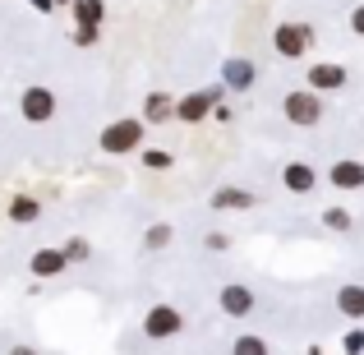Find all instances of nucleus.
Here are the masks:
<instances>
[{
	"mask_svg": "<svg viewBox=\"0 0 364 355\" xmlns=\"http://www.w3.org/2000/svg\"><path fill=\"white\" fill-rule=\"evenodd\" d=\"M208 120H217V124H231V120H235V111L226 107V97H222V102L213 107V116H208Z\"/></svg>",
	"mask_w": 364,
	"mask_h": 355,
	"instance_id": "27",
	"label": "nucleus"
},
{
	"mask_svg": "<svg viewBox=\"0 0 364 355\" xmlns=\"http://www.w3.org/2000/svg\"><path fill=\"white\" fill-rule=\"evenodd\" d=\"M350 83V70L346 65H337V60H314L309 70H304V88H314V92H337V88H346Z\"/></svg>",
	"mask_w": 364,
	"mask_h": 355,
	"instance_id": "8",
	"label": "nucleus"
},
{
	"mask_svg": "<svg viewBox=\"0 0 364 355\" xmlns=\"http://www.w3.org/2000/svg\"><path fill=\"white\" fill-rule=\"evenodd\" d=\"M314 46V28L300 23V18H286V23H277L272 33V51L282 55V60H304Z\"/></svg>",
	"mask_w": 364,
	"mask_h": 355,
	"instance_id": "3",
	"label": "nucleus"
},
{
	"mask_svg": "<svg viewBox=\"0 0 364 355\" xmlns=\"http://www.w3.org/2000/svg\"><path fill=\"white\" fill-rule=\"evenodd\" d=\"M65 267H70V263H65L60 249H37V254L28 258V272H33L37 282H51V277H60Z\"/></svg>",
	"mask_w": 364,
	"mask_h": 355,
	"instance_id": "14",
	"label": "nucleus"
},
{
	"mask_svg": "<svg viewBox=\"0 0 364 355\" xmlns=\"http://www.w3.org/2000/svg\"><path fill=\"white\" fill-rule=\"evenodd\" d=\"M37 14H55V9H70V0H28Z\"/></svg>",
	"mask_w": 364,
	"mask_h": 355,
	"instance_id": "26",
	"label": "nucleus"
},
{
	"mask_svg": "<svg viewBox=\"0 0 364 355\" xmlns=\"http://www.w3.org/2000/svg\"><path fill=\"white\" fill-rule=\"evenodd\" d=\"M217 83H222L226 92H249L258 83V65L249 60V55H226L222 60V74H217Z\"/></svg>",
	"mask_w": 364,
	"mask_h": 355,
	"instance_id": "9",
	"label": "nucleus"
},
{
	"mask_svg": "<svg viewBox=\"0 0 364 355\" xmlns=\"http://www.w3.org/2000/svg\"><path fill=\"white\" fill-rule=\"evenodd\" d=\"M328 185L341 189V194H360L364 189V161L360 157H337L328 166Z\"/></svg>",
	"mask_w": 364,
	"mask_h": 355,
	"instance_id": "11",
	"label": "nucleus"
},
{
	"mask_svg": "<svg viewBox=\"0 0 364 355\" xmlns=\"http://www.w3.org/2000/svg\"><path fill=\"white\" fill-rule=\"evenodd\" d=\"M282 189L286 194H314V189H318V171L309 166V161H286L282 166Z\"/></svg>",
	"mask_w": 364,
	"mask_h": 355,
	"instance_id": "12",
	"label": "nucleus"
},
{
	"mask_svg": "<svg viewBox=\"0 0 364 355\" xmlns=\"http://www.w3.org/2000/svg\"><path fill=\"white\" fill-rule=\"evenodd\" d=\"M217 309H222L226 319L245 323L249 314L258 309V295H254V286H245V282H226L222 291H217Z\"/></svg>",
	"mask_w": 364,
	"mask_h": 355,
	"instance_id": "7",
	"label": "nucleus"
},
{
	"mask_svg": "<svg viewBox=\"0 0 364 355\" xmlns=\"http://www.w3.org/2000/svg\"><path fill=\"white\" fill-rule=\"evenodd\" d=\"M203 249H208V254H226V249H231V235H226V231H208Z\"/></svg>",
	"mask_w": 364,
	"mask_h": 355,
	"instance_id": "24",
	"label": "nucleus"
},
{
	"mask_svg": "<svg viewBox=\"0 0 364 355\" xmlns=\"http://www.w3.org/2000/svg\"><path fill=\"white\" fill-rule=\"evenodd\" d=\"M350 33H355V37H364V5H355V9H350Z\"/></svg>",
	"mask_w": 364,
	"mask_h": 355,
	"instance_id": "28",
	"label": "nucleus"
},
{
	"mask_svg": "<svg viewBox=\"0 0 364 355\" xmlns=\"http://www.w3.org/2000/svg\"><path fill=\"white\" fill-rule=\"evenodd\" d=\"M9 355H37L33 346H9Z\"/></svg>",
	"mask_w": 364,
	"mask_h": 355,
	"instance_id": "29",
	"label": "nucleus"
},
{
	"mask_svg": "<svg viewBox=\"0 0 364 355\" xmlns=\"http://www.w3.org/2000/svg\"><path fill=\"white\" fill-rule=\"evenodd\" d=\"M226 97V88L222 83H213V88H194V92H185V97H176V120L180 124H203L208 116H213V107Z\"/></svg>",
	"mask_w": 364,
	"mask_h": 355,
	"instance_id": "4",
	"label": "nucleus"
},
{
	"mask_svg": "<svg viewBox=\"0 0 364 355\" xmlns=\"http://www.w3.org/2000/svg\"><path fill=\"white\" fill-rule=\"evenodd\" d=\"M37 217H42V198L37 194H14L9 198V222L14 226H33Z\"/></svg>",
	"mask_w": 364,
	"mask_h": 355,
	"instance_id": "16",
	"label": "nucleus"
},
{
	"mask_svg": "<svg viewBox=\"0 0 364 355\" xmlns=\"http://www.w3.org/2000/svg\"><path fill=\"white\" fill-rule=\"evenodd\" d=\"M176 120V97L171 92H148V102H143V124H166Z\"/></svg>",
	"mask_w": 364,
	"mask_h": 355,
	"instance_id": "15",
	"label": "nucleus"
},
{
	"mask_svg": "<svg viewBox=\"0 0 364 355\" xmlns=\"http://www.w3.org/2000/svg\"><path fill=\"white\" fill-rule=\"evenodd\" d=\"M139 161L148 171H171V166H176V152H171V148H139Z\"/></svg>",
	"mask_w": 364,
	"mask_h": 355,
	"instance_id": "21",
	"label": "nucleus"
},
{
	"mask_svg": "<svg viewBox=\"0 0 364 355\" xmlns=\"http://www.w3.org/2000/svg\"><path fill=\"white\" fill-rule=\"evenodd\" d=\"M171 240H176V226H171V222H152L148 231H143V249H152V254H157V249H166Z\"/></svg>",
	"mask_w": 364,
	"mask_h": 355,
	"instance_id": "18",
	"label": "nucleus"
},
{
	"mask_svg": "<svg viewBox=\"0 0 364 355\" xmlns=\"http://www.w3.org/2000/svg\"><path fill=\"white\" fill-rule=\"evenodd\" d=\"M74 42H79V46H97L102 42V28H74Z\"/></svg>",
	"mask_w": 364,
	"mask_h": 355,
	"instance_id": "25",
	"label": "nucleus"
},
{
	"mask_svg": "<svg viewBox=\"0 0 364 355\" xmlns=\"http://www.w3.org/2000/svg\"><path fill=\"white\" fill-rule=\"evenodd\" d=\"M341 355H364V323H350L341 337Z\"/></svg>",
	"mask_w": 364,
	"mask_h": 355,
	"instance_id": "22",
	"label": "nucleus"
},
{
	"mask_svg": "<svg viewBox=\"0 0 364 355\" xmlns=\"http://www.w3.org/2000/svg\"><path fill=\"white\" fill-rule=\"evenodd\" d=\"M332 304H337V314H341V319H350V323H364V286H360V282H346V286H337Z\"/></svg>",
	"mask_w": 364,
	"mask_h": 355,
	"instance_id": "13",
	"label": "nucleus"
},
{
	"mask_svg": "<svg viewBox=\"0 0 364 355\" xmlns=\"http://www.w3.org/2000/svg\"><path fill=\"white\" fill-rule=\"evenodd\" d=\"M208 208L213 213H249V208H258V194L245 185H222V189L208 194Z\"/></svg>",
	"mask_w": 364,
	"mask_h": 355,
	"instance_id": "10",
	"label": "nucleus"
},
{
	"mask_svg": "<svg viewBox=\"0 0 364 355\" xmlns=\"http://www.w3.org/2000/svg\"><path fill=\"white\" fill-rule=\"evenodd\" d=\"M70 14L79 28H102L107 23V5L102 0H70Z\"/></svg>",
	"mask_w": 364,
	"mask_h": 355,
	"instance_id": "17",
	"label": "nucleus"
},
{
	"mask_svg": "<svg viewBox=\"0 0 364 355\" xmlns=\"http://www.w3.org/2000/svg\"><path fill=\"white\" fill-rule=\"evenodd\" d=\"M180 332H185V314H180L176 304H152V309L143 314V337L148 341H176Z\"/></svg>",
	"mask_w": 364,
	"mask_h": 355,
	"instance_id": "5",
	"label": "nucleus"
},
{
	"mask_svg": "<svg viewBox=\"0 0 364 355\" xmlns=\"http://www.w3.org/2000/svg\"><path fill=\"white\" fill-rule=\"evenodd\" d=\"M55 92L46 88V83H28L23 88V97H18V116H23L28 124H51L55 120Z\"/></svg>",
	"mask_w": 364,
	"mask_h": 355,
	"instance_id": "6",
	"label": "nucleus"
},
{
	"mask_svg": "<svg viewBox=\"0 0 364 355\" xmlns=\"http://www.w3.org/2000/svg\"><path fill=\"white\" fill-rule=\"evenodd\" d=\"M60 254H65V263H70V267H74V263H83V258H88V254H92V245H88V240H83V235H74V240H70V245H65V249H60Z\"/></svg>",
	"mask_w": 364,
	"mask_h": 355,
	"instance_id": "23",
	"label": "nucleus"
},
{
	"mask_svg": "<svg viewBox=\"0 0 364 355\" xmlns=\"http://www.w3.org/2000/svg\"><path fill=\"white\" fill-rule=\"evenodd\" d=\"M323 92H314V88H291L282 97V116L295 124V129H314V124L323 120Z\"/></svg>",
	"mask_w": 364,
	"mask_h": 355,
	"instance_id": "2",
	"label": "nucleus"
},
{
	"mask_svg": "<svg viewBox=\"0 0 364 355\" xmlns=\"http://www.w3.org/2000/svg\"><path fill=\"white\" fill-rule=\"evenodd\" d=\"M323 231L346 235V231H355V217H350L346 208H323Z\"/></svg>",
	"mask_w": 364,
	"mask_h": 355,
	"instance_id": "20",
	"label": "nucleus"
},
{
	"mask_svg": "<svg viewBox=\"0 0 364 355\" xmlns=\"http://www.w3.org/2000/svg\"><path fill=\"white\" fill-rule=\"evenodd\" d=\"M231 355H272V346H267V337H258V332H240V337L231 341Z\"/></svg>",
	"mask_w": 364,
	"mask_h": 355,
	"instance_id": "19",
	"label": "nucleus"
},
{
	"mask_svg": "<svg viewBox=\"0 0 364 355\" xmlns=\"http://www.w3.org/2000/svg\"><path fill=\"white\" fill-rule=\"evenodd\" d=\"M143 139H148L143 116H120V120H111L107 129L97 134V148L107 152V157H129V152L143 148Z\"/></svg>",
	"mask_w": 364,
	"mask_h": 355,
	"instance_id": "1",
	"label": "nucleus"
}]
</instances>
